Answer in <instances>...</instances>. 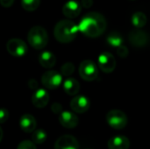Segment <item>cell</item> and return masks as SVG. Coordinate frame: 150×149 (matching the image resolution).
<instances>
[{
	"label": "cell",
	"mask_w": 150,
	"mask_h": 149,
	"mask_svg": "<svg viewBox=\"0 0 150 149\" xmlns=\"http://www.w3.org/2000/svg\"><path fill=\"white\" fill-rule=\"evenodd\" d=\"M131 1H134V0H131Z\"/></svg>",
	"instance_id": "31"
},
{
	"label": "cell",
	"mask_w": 150,
	"mask_h": 149,
	"mask_svg": "<svg viewBox=\"0 0 150 149\" xmlns=\"http://www.w3.org/2000/svg\"><path fill=\"white\" fill-rule=\"evenodd\" d=\"M49 94L45 89H38L32 96V103L36 108H44L49 102Z\"/></svg>",
	"instance_id": "14"
},
{
	"label": "cell",
	"mask_w": 150,
	"mask_h": 149,
	"mask_svg": "<svg viewBox=\"0 0 150 149\" xmlns=\"http://www.w3.org/2000/svg\"><path fill=\"white\" fill-rule=\"evenodd\" d=\"M36 126L35 118L29 113L23 114L19 119V126L25 133H33L36 130Z\"/></svg>",
	"instance_id": "15"
},
{
	"label": "cell",
	"mask_w": 150,
	"mask_h": 149,
	"mask_svg": "<svg viewBox=\"0 0 150 149\" xmlns=\"http://www.w3.org/2000/svg\"><path fill=\"white\" fill-rule=\"evenodd\" d=\"M39 62L41 67L45 68H51L56 63V57L53 53L49 51H44L39 56Z\"/></svg>",
	"instance_id": "18"
},
{
	"label": "cell",
	"mask_w": 150,
	"mask_h": 149,
	"mask_svg": "<svg viewBox=\"0 0 150 149\" xmlns=\"http://www.w3.org/2000/svg\"><path fill=\"white\" fill-rule=\"evenodd\" d=\"M128 40L130 43L136 47H143L148 44L149 36L142 29H135L130 32L128 35Z\"/></svg>",
	"instance_id": "10"
},
{
	"label": "cell",
	"mask_w": 150,
	"mask_h": 149,
	"mask_svg": "<svg viewBox=\"0 0 150 149\" xmlns=\"http://www.w3.org/2000/svg\"><path fill=\"white\" fill-rule=\"evenodd\" d=\"M59 122L63 127L72 129L78 125V117L74 112L63 111L59 115Z\"/></svg>",
	"instance_id": "12"
},
{
	"label": "cell",
	"mask_w": 150,
	"mask_h": 149,
	"mask_svg": "<svg viewBox=\"0 0 150 149\" xmlns=\"http://www.w3.org/2000/svg\"><path fill=\"white\" fill-rule=\"evenodd\" d=\"M75 65L72 62H66L61 67V74L64 76H70L75 72Z\"/></svg>",
	"instance_id": "23"
},
{
	"label": "cell",
	"mask_w": 150,
	"mask_h": 149,
	"mask_svg": "<svg viewBox=\"0 0 150 149\" xmlns=\"http://www.w3.org/2000/svg\"><path fill=\"white\" fill-rule=\"evenodd\" d=\"M106 19L99 12L91 11L85 14L79 25V31L87 37L97 38L102 35L106 29Z\"/></svg>",
	"instance_id": "1"
},
{
	"label": "cell",
	"mask_w": 150,
	"mask_h": 149,
	"mask_svg": "<svg viewBox=\"0 0 150 149\" xmlns=\"http://www.w3.org/2000/svg\"><path fill=\"white\" fill-rule=\"evenodd\" d=\"M116 51H117L118 55H119L120 57H121V58H126V57H127V55H128V54H129L128 48H127L126 46H124V45H122V46H120V47H118V48L116 49Z\"/></svg>",
	"instance_id": "25"
},
{
	"label": "cell",
	"mask_w": 150,
	"mask_h": 149,
	"mask_svg": "<svg viewBox=\"0 0 150 149\" xmlns=\"http://www.w3.org/2000/svg\"><path fill=\"white\" fill-rule=\"evenodd\" d=\"M41 83L45 88L48 90H55L63 83L62 75L55 70L46 71L41 76Z\"/></svg>",
	"instance_id": "6"
},
{
	"label": "cell",
	"mask_w": 150,
	"mask_h": 149,
	"mask_svg": "<svg viewBox=\"0 0 150 149\" xmlns=\"http://www.w3.org/2000/svg\"><path fill=\"white\" fill-rule=\"evenodd\" d=\"M28 87L31 89V90H35L38 88V83L36 80L34 79H30L28 81Z\"/></svg>",
	"instance_id": "29"
},
{
	"label": "cell",
	"mask_w": 150,
	"mask_h": 149,
	"mask_svg": "<svg viewBox=\"0 0 150 149\" xmlns=\"http://www.w3.org/2000/svg\"><path fill=\"white\" fill-rule=\"evenodd\" d=\"M107 124L113 129L121 130L127 125V116L120 110H111L105 117Z\"/></svg>",
	"instance_id": "4"
},
{
	"label": "cell",
	"mask_w": 150,
	"mask_h": 149,
	"mask_svg": "<svg viewBox=\"0 0 150 149\" xmlns=\"http://www.w3.org/2000/svg\"><path fill=\"white\" fill-rule=\"evenodd\" d=\"M69 105L74 112L82 114L86 112L90 109L91 102L87 97L83 95H78L71 99Z\"/></svg>",
	"instance_id": "9"
},
{
	"label": "cell",
	"mask_w": 150,
	"mask_h": 149,
	"mask_svg": "<svg viewBox=\"0 0 150 149\" xmlns=\"http://www.w3.org/2000/svg\"><path fill=\"white\" fill-rule=\"evenodd\" d=\"M106 42L109 46L115 47L116 49L123 45V37L120 32L117 31L111 32L106 37Z\"/></svg>",
	"instance_id": "19"
},
{
	"label": "cell",
	"mask_w": 150,
	"mask_h": 149,
	"mask_svg": "<svg viewBox=\"0 0 150 149\" xmlns=\"http://www.w3.org/2000/svg\"><path fill=\"white\" fill-rule=\"evenodd\" d=\"M47 139V134L43 129H36L32 134V141L34 144H42Z\"/></svg>",
	"instance_id": "21"
},
{
	"label": "cell",
	"mask_w": 150,
	"mask_h": 149,
	"mask_svg": "<svg viewBox=\"0 0 150 149\" xmlns=\"http://www.w3.org/2000/svg\"><path fill=\"white\" fill-rule=\"evenodd\" d=\"M132 24L136 27V29H141L144 27L148 22L147 16L142 11H136L132 15L131 18Z\"/></svg>",
	"instance_id": "20"
},
{
	"label": "cell",
	"mask_w": 150,
	"mask_h": 149,
	"mask_svg": "<svg viewBox=\"0 0 150 149\" xmlns=\"http://www.w3.org/2000/svg\"><path fill=\"white\" fill-rule=\"evenodd\" d=\"M27 40L30 46L35 49H43L48 43V35L44 27L35 25L30 29L27 34Z\"/></svg>",
	"instance_id": "3"
},
{
	"label": "cell",
	"mask_w": 150,
	"mask_h": 149,
	"mask_svg": "<svg viewBox=\"0 0 150 149\" xmlns=\"http://www.w3.org/2000/svg\"><path fill=\"white\" fill-rule=\"evenodd\" d=\"M87 149H91V148H87Z\"/></svg>",
	"instance_id": "32"
},
{
	"label": "cell",
	"mask_w": 150,
	"mask_h": 149,
	"mask_svg": "<svg viewBox=\"0 0 150 149\" xmlns=\"http://www.w3.org/2000/svg\"><path fill=\"white\" fill-rule=\"evenodd\" d=\"M79 32L78 25L69 19H62L59 21L54 29V36L60 43H69L73 41L77 32Z\"/></svg>",
	"instance_id": "2"
},
{
	"label": "cell",
	"mask_w": 150,
	"mask_h": 149,
	"mask_svg": "<svg viewBox=\"0 0 150 149\" xmlns=\"http://www.w3.org/2000/svg\"><path fill=\"white\" fill-rule=\"evenodd\" d=\"M107 147L109 149H129L130 141L126 136L117 135L108 141Z\"/></svg>",
	"instance_id": "16"
},
{
	"label": "cell",
	"mask_w": 150,
	"mask_h": 149,
	"mask_svg": "<svg viewBox=\"0 0 150 149\" xmlns=\"http://www.w3.org/2000/svg\"><path fill=\"white\" fill-rule=\"evenodd\" d=\"M8 117H9L8 110L5 109V108H2L1 111H0V123L1 124L4 123L8 119Z\"/></svg>",
	"instance_id": "26"
},
{
	"label": "cell",
	"mask_w": 150,
	"mask_h": 149,
	"mask_svg": "<svg viewBox=\"0 0 150 149\" xmlns=\"http://www.w3.org/2000/svg\"><path fill=\"white\" fill-rule=\"evenodd\" d=\"M81 4L84 8H90L93 4V0H82Z\"/></svg>",
	"instance_id": "30"
},
{
	"label": "cell",
	"mask_w": 150,
	"mask_h": 149,
	"mask_svg": "<svg viewBox=\"0 0 150 149\" xmlns=\"http://www.w3.org/2000/svg\"><path fill=\"white\" fill-rule=\"evenodd\" d=\"M51 110L52 112L54 113V114H61L63 111H62V105L59 104V103H54L51 106Z\"/></svg>",
	"instance_id": "27"
},
{
	"label": "cell",
	"mask_w": 150,
	"mask_h": 149,
	"mask_svg": "<svg viewBox=\"0 0 150 149\" xmlns=\"http://www.w3.org/2000/svg\"><path fill=\"white\" fill-rule=\"evenodd\" d=\"M17 149H37V148H36L35 144H34L33 141H30L25 140V141H21V142L18 144V146Z\"/></svg>",
	"instance_id": "24"
},
{
	"label": "cell",
	"mask_w": 150,
	"mask_h": 149,
	"mask_svg": "<svg viewBox=\"0 0 150 149\" xmlns=\"http://www.w3.org/2000/svg\"><path fill=\"white\" fill-rule=\"evenodd\" d=\"M54 149H79L77 140L69 134L62 135L54 143Z\"/></svg>",
	"instance_id": "11"
},
{
	"label": "cell",
	"mask_w": 150,
	"mask_h": 149,
	"mask_svg": "<svg viewBox=\"0 0 150 149\" xmlns=\"http://www.w3.org/2000/svg\"><path fill=\"white\" fill-rule=\"evenodd\" d=\"M82 11V4L76 0L68 1L62 7V13L68 18H76Z\"/></svg>",
	"instance_id": "13"
},
{
	"label": "cell",
	"mask_w": 150,
	"mask_h": 149,
	"mask_svg": "<svg viewBox=\"0 0 150 149\" xmlns=\"http://www.w3.org/2000/svg\"><path fill=\"white\" fill-rule=\"evenodd\" d=\"M63 90L66 92V94L69 96H76L78 94L80 90V84L79 82L73 78V77H68L63 81Z\"/></svg>",
	"instance_id": "17"
},
{
	"label": "cell",
	"mask_w": 150,
	"mask_h": 149,
	"mask_svg": "<svg viewBox=\"0 0 150 149\" xmlns=\"http://www.w3.org/2000/svg\"><path fill=\"white\" fill-rule=\"evenodd\" d=\"M6 50L11 56L23 57L27 53V45L24 40L13 38L7 41Z\"/></svg>",
	"instance_id": "7"
},
{
	"label": "cell",
	"mask_w": 150,
	"mask_h": 149,
	"mask_svg": "<svg viewBox=\"0 0 150 149\" xmlns=\"http://www.w3.org/2000/svg\"><path fill=\"white\" fill-rule=\"evenodd\" d=\"M40 0H21V5L26 11H33L38 9Z\"/></svg>",
	"instance_id": "22"
},
{
	"label": "cell",
	"mask_w": 150,
	"mask_h": 149,
	"mask_svg": "<svg viewBox=\"0 0 150 149\" xmlns=\"http://www.w3.org/2000/svg\"><path fill=\"white\" fill-rule=\"evenodd\" d=\"M80 76L87 82H92L98 76V66L91 60L83 61L79 66Z\"/></svg>",
	"instance_id": "5"
},
{
	"label": "cell",
	"mask_w": 150,
	"mask_h": 149,
	"mask_svg": "<svg viewBox=\"0 0 150 149\" xmlns=\"http://www.w3.org/2000/svg\"><path fill=\"white\" fill-rule=\"evenodd\" d=\"M14 1L15 0H0V3H1V5L3 7L8 8V7H11L13 4Z\"/></svg>",
	"instance_id": "28"
},
{
	"label": "cell",
	"mask_w": 150,
	"mask_h": 149,
	"mask_svg": "<svg viewBox=\"0 0 150 149\" xmlns=\"http://www.w3.org/2000/svg\"><path fill=\"white\" fill-rule=\"evenodd\" d=\"M98 68L105 73H112L116 68V60L109 52H103L98 58Z\"/></svg>",
	"instance_id": "8"
}]
</instances>
